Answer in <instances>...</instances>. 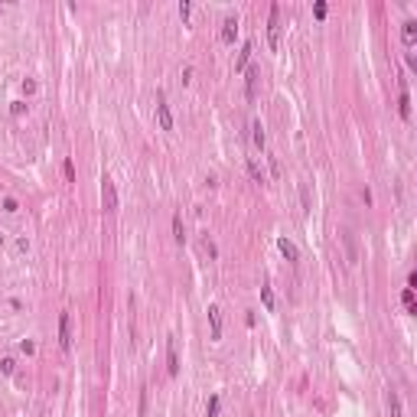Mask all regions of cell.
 Returning a JSON list of instances; mask_svg holds the SVG:
<instances>
[{
  "instance_id": "obj_1",
  "label": "cell",
  "mask_w": 417,
  "mask_h": 417,
  "mask_svg": "<svg viewBox=\"0 0 417 417\" xmlns=\"http://www.w3.org/2000/svg\"><path fill=\"white\" fill-rule=\"evenodd\" d=\"M101 208L104 212H118V189L111 176H101Z\"/></svg>"
},
{
  "instance_id": "obj_2",
  "label": "cell",
  "mask_w": 417,
  "mask_h": 417,
  "mask_svg": "<svg viewBox=\"0 0 417 417\" xmlns=\"http://www.w3.org/2000/svg\"><path fill=\"white\" fill-rule=\"evenodd\" d=\"M267 43L271 49H280V7H271V20H267Z\"/></svg>"
},
{
  "instance_id": "obj_3",
  "label": "cell",
  "mask_w": 417,
  "mask_h": 417,
  "mask_svg": "<svg viewBox=\"0 0 417 417\" xmlns=\"http://www.w3.org/2000/svg\"><path fill=\"white\" fill-rule=\"evenodd\" d=\"M59 346H62V349H72V316H69V313H62V316H59Z\"/></svg>"
},
{
  "instance_id": "obj_4",
  "label": "cell",
  "mask_w": 417,
  "mask_h": 417,
  "mask_svg": "<svg viewBox=\"0 0 417 417\" xmlns=\"http://www.w3.org/2000/svg\"><path fill=\"white\" fill-rule=\"evenodd\" d=\"M166 372L179 375V352H176V336L166 339Z\"/></svg>"
},
{
  "instance_id": "obj_5",
  "label": "cell",
  "mask_w": 417,
  "mask_h": 417,
  "mask_svg": "<svg viewBox=\"0 0 417 417\" xmlns=\"http://www.w3.org/2000/svg\"><path fill=\"white\" fill-rule=\"evenodd\" d=\"M342 242H346L349 264H359V244H355V235H352V228H342Z\"/></svg>"
},
{
  "instance_id": "obj_6",
  "label": "cell",
  "mask_w": 417,
  "mask_h": 417,
  "mask_svg": "<svg viewBox=\"0 0 417 417\" xmlns=\"http://www.w3.org/2000/svg\"><path fill=\"white\" fill-rule=\"evenodd\" d=\"M277 248H280V254H284L290 264H296L300 261V251H296V244L290 242V238H277Z\"/></svg>"
},
{
  "instance_id": "obj_7",
  "label": "cell",
  "mask_w": 417,
  "mask_h": 417,
  "mask_svg": "<svg viewBox=\"0 0 417 417\" xmlns=\"http://www.w3.org/2000/svg\"><path fill=\"white\" fill-rule=\"evenodd\" d=\"M235 33H238V17H225L222 23V43H235Z\"/></svg>"
},
{
  "instance_id": "obj_8",
  "label": "cell",
  "mask_w": 417,
  "mask_h": 417,
  "mask_svg": "<svg viewBox=\"0 0 417 417\" xmlns=\"http://www.w3.org/2000/svg\"><path fill=\"white\" fill-rule=\"evenodd\" d=\"M208 323H212V339H222V310H219V303L208 307Z\"/></svg>"
},
{
  "instance_id": "obj_9",
  "label": "cell",
  "mask_w": 417,
  "mask_h": 417,
  "mask_svg": "<svg viewBox=\"0 0 417 417\" xmlns=\"http://www.w3.org/2000/svg\"><path fill=\"white\" fill-rule=\"evenodd\" d=\"M258 78H261V69L251 66L248 72H244V95L248 98H254V88H258Z\"/></svg>"
},
{
  "instance_id": "obj_10",
  "label": "cell",
  "mask_w": 417,
  "mask_h": 417,
  "mask_svg": "<svg viewBox=\"0 0 417 417\" xmlns=\"http://www.w3.org/2000/svg\"><path fill=\"white\" fill-rule=\"evenodd\" d=\"M401 39H404V46H414L417 43V23L407 20L404 26H401Z\"/></svg>"
},
{
  "instance_id": "obj_11",
  "label": "cell",
  "mask_w": 417,
  "mask_h": 417,
  "mask_svg": "<svg viewBox=\"0 0 417 417\" xmlns=\"http://www.w3.org/2000/svg\"><path fill=\"white\" fill-rule=\"evenodd\" d=\"M156 118H160V127H163V131H173V114H170V108H166L163 101L156 104Z\"/></svg>"
},
{
  "instance_id": "obj_12",
  "label": "cell",
  "mask_w": 417,
  "mask_h": 417,
  "mask_svg": "<svg viewBox=\"0 0 417 417\" xmlns=\"http://www.w3.org/2000/svg\"><path fill=\"white\" fill-rule=\"evenodd\" d=\"M251 52H254V43L248 39V43L242 46V52H238V62H235V72H242V69L248 66V59H251Z\"/></svg>"
},
{
  "instance_id": "obj_13",
  "label": "cell",
  "mask_w": 417,
  "mask_h": 417,
  "mask_svg": "<svg viewBox=\"0 0 417 417\" xmlns=\"http://www.w3.org/2000/svg\"><path fill=\"white\" fill-rule=\"evenodd\" d=\"M398 111L401 118H411V95H407V85L401 82V98H398Z\"/></svg>"
},
{
  "instance_id": "obj_14",
  "label": "cell",
  "mask_w": 417,
  "mask_h": 417,
  "mask_svg": "<svg viewBox=\"0 0 417 417\" xmlns=\"http://www.w3.org/2000/svg\"><path fill=\"white\" fill-rule=\"evenodd\" d=\"M388 411H391V417H404V411H401V398H398V391H388Z\"/></svg>"
},
{
  "instance_id": "obj_15",
  "label": "cell",
  "mask_w": 417,
  "mask_h": 417,
  "mask_svg": "<svg viewBox=\"0 0 417 417\" xmlns=\"http://www.w3.org/2000/svg\"><path fill=\"white\" fill-rule=\"evenodd\" d=\"M173 238L179 244L186 242V231H183V215H173Z\"/></svg>"
},
{
  "instance_id": "obj_16",
  "label": "cell",
  "mask_w": 417,
  "mask_h": 417,
  "mask_svg": "<svg viewBox=\"0 0 417 417\" xmlns=\"http://www.w3.org/2000/svg\"><path fill=\"white\" fill-rule=\"evenodd\" d=\"M401 300H404V310H407V313H414V310H417V303H414V290H411V287H404Z\"/></svg>"
},
{
  "instance_id": "obj_17",
  "label": "cell",
  "mask_w": 417,
  "mask_h": 417,
  "mask_svg": "<svg viewBox=\"0 0 417 417\" xmlns=\"http://www.w3.org/2000/svg\"><path fill=\"white\" fill-rule=\"evenodd\" d=\"M251 137H254V147H264V127H261V121H254L251 124Z\"/></svg>"
},
{
  "instance_id": "obj_18",
  "label": "cell",
  "mask_w": 417,
  "mask_h": 417,
  "mask_svg": "<svg viewBox=\"0 0 417 417\" xmlns=\"http://www.w3.org/2000/svg\"><path fill=\"white\" fill-rule=\"evenodd\" d=\"M248 173L254 176V183H264V173H261V166L254 163V160H248Z\"/></svg>"
},
{
  "instance_id": "obj_19",
  "label": "cell",
  "mask_w": 417,
  "mask_h": 417,
  "mask_svg": "<svg viewBox=\"0 0 417 417\" xmlns=\"http://www.w3.org/2000/svg\"><path fill=\"white\" fill-rule=\"evenodd\" d=\"M261 300L267 310H274V294H271V287H261Z\"/></svg>"
},
{
  "instance_id": "obj_20",
  "label": "cell",
  "mask_w": 417,
  "mask_h": 417,
  "mask_svg": "<svg viewBox=\"0 0 417 417\" xmlns=\"http://www.w3.org/2000/svg\"><path fill=\"white\" fill-rule=\"evenodd\" d=\"M219 404H222L219 395H212V398H208V411H206V414H208V417H219Z\"/></svg>"
},
{
  "instance_id": "obj_21",
  "label": "cell",
  "mask_w": 417,
  "mask_h": 417,
  "mask_svg": "<svg viewBox=\"0 0 417 417\" xmlns=\"http://www.w3.org/2000/svg\"><path fill=\"white\" fill-rule=\"evenodd\" d=\"M62 173H66L69 183H75V166H72V160H66V163H62Z\"/></svg>"
},
{
  "instance_id": "obj_22",
  "label": "cell",
  "mask_w": 417,
  "mask_h": 417,
  "mask_svg": "<svg viewBox=\"0 0 417 417\" xmlns=\"http://www.w3.org/2000/svg\"><path fill=\"white\" fill-rule=\"evenodd\" d=\"M13 365H17V362H13L10 355H7V359H0V372H3V375H13Z\"/></svg>"
},
{
  "instance_id": "obj_23",
  "label": "cell",
  "mask_w": 417,
  "mask_h": 417,
  "mask_svg": "<svg viewBox=\"0 0 417 417\" xmlns=\"http://www.w3.org/2000/svg\"><path fill=\"white\" fill-rule=\"evenodd\" d=\"M189 13H192V3H189V0H183V3H179V17H183V20H189Z\"/></svg>"
},
{
  "instance_id": "obj_24",
  "label": "cell",
  "mask_w": 417,
  "mask_h": 417,
  "mask_svg": "<svg viewBox=\"0 0 417 417\" xmlns=\"http://www.w3.org/2000/svg\"><path fill=\"white\" fill-rule=\"evenodd\" d=\"M313 13H316V17H319V20H323V17H326V3H323V0H319V3H316V7H313Z\"/></svg>"
},
{
  "instance_id": "obj_25",
  "label": "cell",
  "mask_w": 417,
  "mask_h": 417,
  "mask_svg": "<svg viewBox=\"0 0 417 417\" xmlns=\"http://www.w3.org/2000/svg\"><path fill=\"white\" fill-rule=\"evenodd\" d=\"M0 244H3V231H0Z\"/></svg>"
}]
</instances>
